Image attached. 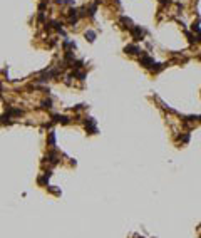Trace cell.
Here are the masks:
<instances>
[{"label": "cell", "instance_id": "cell-5", "mask_svg": "<svg viewBox=\"0 0 201 238\" xmlns=\"http://www.w3.org/2000/svg\"><path fill=\"white\" fill-rule=\"evenodd\" d=\"M54 121H55V123H62V124H69V123H71V119L67 118V116H64V114H55V116H54Z\"/></svg>", "mask_w": 201, "mask_h": 238}, {"label": "cell", "instance_id": "cell-2", "mask_svg": "<svg viewBox=\"0 0 201 238\" xmlns=\"http://www.w3.org/2000/svg\"><path fill=\"white\" fill-rule=\"evenodd\" d=\"M131 35L134 37V40H143L146 35V29H143L141 25H133V29H131Z\"/></svg>", "mask_w": 201, "mask_h": 238}, {"label": "cell", "instance_id": "cell-3", "mask_svg": "<svg viewBox=\"0 0 201 238\" xmlns=\"http://www.w3.org/2000/svg\"><path fill=\"white\" fill-rule=\"evenodd\" d=\"M124 52L129 54V56H141V47L138 44H128V45L124 47Z\"/></svg>", "mask_w": 201, "mask_h": 238}, {"label": "cell", "instance_id": "cell-4", "mask_svg": "<svg viewBox=\"0 0 201 238\" xmlns=\"http://www.w3.org/2000/svg\"><path fill=\"white\" fill-rule=\"evenodd\" d=\"M84 126H86V131H87L89 134H96L97 133V128H96V121L92 118H87L84 121Z\"/></svg>", "mask_w": 201, "mask_h": 238}, {"label": "cell", "instance_id": "cell-8", "mask_svg": "<svg viewBox=\"0 0 201 238\" xmlns=\"http://www.w3.org/2000/svg\"><path fill=\"white\" fill-rule=\"evenodd\" d=\"M200 121H201V116H200Z\"/></svg>", "mask_w": 201, "mask_h": 238}, {"label": "cell", "instance_id": "cell-6", "mask_svg": "<svg viewBox=\"0 0 201 238\" xmlns=\"http://www.w3.org/2000/svg\"><path fill=\"white\" fill-rule=\"evenodd\" d=\"M96 35H97V34H96L94 30H86L84 32V37H86V40H89V42L96 40Z\"/></svg>", "mask_w": 201, "mask_h": 238}, {"label": "cell", "instance_id": "cell-1", "mask_svg": "<svg viewBox=\"0 0 201 238\" xmlns=\"http://www.w3.org/2000/svg\"><path fill=\"white\" fill-rule=\"evenodd\" d=\"M139 64L143 66V67L146 69H153V66H154V59L148 54V52H141V56H139Z\"/></svg>", "mask_w": 201, "mask_h": 238}, {"label": "cell", "instance_id": "cell-7", "mask_svg": "<svg viewBox=\"0 0 201 238\" xmlns=\"http://www.w3.org/2000/svg\"><path fill=\"white\" fill-rule=\"evenodd\" d=\"M42 107H44V109H52V99L50 97L44 99V101H42Z\"/></svg>", "mask_w": 201, "mask_h": 238}]
</instances>
